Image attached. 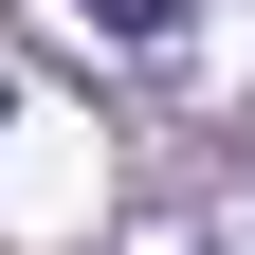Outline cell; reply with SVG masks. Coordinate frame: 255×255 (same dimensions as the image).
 <instances>
[{
    "instance_id": "cell-1",
    "label": "cell",
    "mask_w": 255,
    "mask_h": 255,
    "mask_svg": "<svg viewBox=\"0 0 255 255\" xmlns=\"http://www.w3.org/2000/svg\"><path fill=\"white\" fill-rule=\"evenodd\" d=\"M91 18H110V37H164V18H182V0H91Z\"/></svg>"
}]
</instances>
